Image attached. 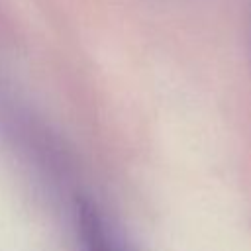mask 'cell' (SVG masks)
<instances>
[{
	"label": "cell",
	"instance_id": "obj_1",
	"mask_svg": "<svg viewBox=\"0 0 251 251\" xmlns=\"http://www.w3.org/2000/svg\"><path fill=\"white\" fill-rule=\"evenodd\" d=\"M78 222H80V235L88 251H120L114 245V241L108 237L100 216L90 204L82 202L78 206Z\"/></svg>",
	"mask_w": 251,
	"mask_h": 251
}]
</instances>
